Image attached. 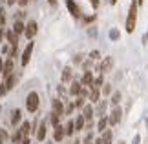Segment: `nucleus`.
<instances>
[{
    "mask_svg": "<svg viewBox=\"0 0 148 144\" xmlns=\"http://www.w3.org/2000/svg\"><path fill=\"white\" fill-rule=\"evenodd\" d=\"M137 0H134L130 4V9H128V16H126V31L128 33H134L135 29V24H137Z\"/></svg>",
    "mask_w": 148,
    "mask_h": 144,
    "instance_id": "1",
    "label": "nucleus"
},
{
    "mask_svg": "<svg viewBox=\"0 0 148 144\" xmlns=\"http://www.w3.org/2000/svg\"><path fill=\"white\" fill-rule=\"evenodd\" d=\"M38 93L37 91H31L29 95L26 97V108H27V111H31V113H35L37 109H38Z\"/></svg>",
    "mask_w": 148,
    "mask_h": 144,
    "instance_id": "2",
    "label": "nucleus"
},
{
    "mask_svg": "<svg viewBox=\"0 0 148 144\" xmlns=\"http://www.w3.org/2000/svg\"><path fill=\"white\" fill-rule=\"evenodd\" d=\"M37 31H38V26H37V22L35 20H31V22H27L26 24V31H24V35L27 38H33L37 35Z\"/></svg>",
    "mask_w": 148,
    "mask_h": 144,
    "instance_id": "3",
    "label": "nucleus"
},
{
    "mask_svg": "<svg viewBox=\"0 0 148 144\" xmlns=\"http://www.w3.org/2000/svg\"><path fill=\"white\" fill-rule=\"evenodd\" d=\"M112 68H113V59L112 57H104V60H102L101 66H99V71L101 73H108V71H112Z\"/></svg>",
    "mask_w": 148,
    "mask_h": 144,
    "instance_id": "4",
    "label": "nucleus"
},
{
    "mask_svg": "<svg viewBox=\"0 0 148 144\" xmlns=\"http://www.w3.org/2000/svg\"><path fill=\"white\" fill-rule=\"evenodd\" d=\"M121 115H123L121 108H115V109L110 113V117H108V124H110V126H115L119 120H121Z\"/></svg>",
    "mask_w": 148,
    "mask_h": 144,
    "instance_id": "5",
    "label": "nucleus"
},
{
    "mask_svg": "<svg viewBox=\"0 0 148 144\" xmlns=\"http://www.w3.org/2000/svg\"><path fill=\"white\" fill-rule=\"evenodd\" d=\"M66 8H68V11H70L75 18L81 16V9H79V5L75 4V0H66Z\"/></svg>",
    "mask_w": 148,
    "mask_h": 144,
    "instance_id": "6",
    "label": "nucleus"
},
{
    "mask_svg": "<svg viewBox=\"0 0 148 144\" xmlns=\"http://www.w3.org/2000/svg\"><path fill=\"white\" fill-rule=\"evenodd\" d=\"M31 53H33V42H29L26 46V49L22 51V66H27V62L31 59Z\"/></svg>",
    "mask_w": 148,
    "mask_h": 144,
    "instance_id": "7",
    "label": "nucleus"
},
{
    "mask_svg": "<svg viewBox=\"0 0 148 144\" xmlns=\"http://www.w3.org/2000/svg\"><path fill=\"white\" fill-rule=\"evenodd\" d=\"M5 38H8V42H9L11 48H16V46H18V35H16L13 29L5 31Z\"/></svg>",
    "mask_w": 148,
    "mask_h": 144,
    "instance_id": "8",
    "label": "nucleus"
},
{
    "mask_svg": "<svg viewBox=\"0 0 148 144\" xmlns=\"http://www.w3.org/2000/svg\"><path fill=\"white\" fill-rule=\"evenodd\" d=\"M93 80H95V78H93L92 71H84V75H82V80H81V84L92 89V86H93Z\"/></svg>",
    "mask_w": 148,
    "mask_h": 144,
    "instance_id": "9",
    "label": "nucleus"
},
{
    "mask_svg": "<svg viewBox=\"0 0 148 144\" xmlns=\"http://www.w3.org/2000/svg\"><path fill=\"white\" fill-rule=\"evenodd\" d=\"M66 137V133H64V126H55V130H53V141L55 142H60L62 139Z\"/></svg>",
    "mask_w": 148,
    "mask_h": 144,
    "instance_id": "10",
    "label": "nucleus"
},
{
    "mask_svg": "<svg viewBox=\"0 0 148 144\" xmlns=\"http://www.w3.org/2000/svg\"><path fill=\"white\" fill-rule=\"evenodd\" d=\"M51 108H53V113L64 115V104H62V100H59V99H53V102H51Z\"/></svg>",
    "mask_w": 148,
    "mask_h": 144,
    "instance_id": "11",
    "label": "nucleus"
},
{
    "mask_svg": "<svg viewBox=\"0 0 148 144\" xmlns=\"http://www.w3.org/2000/svg\"><path fill=\"white\" fill-rule=\"evenodd\" d=\"M2 75L5 78L9 77V75H13V59H9L8 62H4V70H2Z\"/></svg>",
    "mask_w": 148,
    "mask_h": 144,
    "instance_id": "12",
    "label": "nucleus"
},
{
    "mask_svg": "<svg viewBox=\"0 0 148 144\" xmlns=\"http://www.w3.org/2000/svg\"><path fill=\"white\" fill-rule=\"evenodd\" d=\"M82 117L86 119V122H92V119H93V108L90 106V104H86L82 108Z\"/></svg>",
    "mask_w": 148,
    "mask_h": 144,
    "instance_id": "13",
    "label": "nucleus"
},
{
    "mask_svg": "<svg viewBox=\"0 0 148 144\" xmlns=\"http://www.w3.org/2000/svg\"><path fill=\"white\" fill-rule=\"evenodd\" d=\"M81 89H82V84L77 82V80H73V82L70 84V93H71V95L79 97V95H81Z\"/></svg>",
    "mask_w": 148,
    "mask_h": 144,
    "instance_id": "14",
    "label": "nucleus"
},
{
    "mask_svg": "<svg viewBox=\"0 0 148 144\" xmlns=\"http://www.w3.org/2000/svg\"><path fill=\"white\" fill-rule=\"evenodd\" d=\"M90 102H99V99H101V89L99 88H92L90 89Z\"/></svg>",
    "mask_w": 148,
    "mask_h": 144,
    "instance_id": "15",
    "label": "nucleus"
},
{
    "mask_svg": "<svg viewBox=\"0 0 148 144\" xmlns=\"http://www.w3.org/2000/svg\"><path fill=\"white\" fill-rule=\"evenodd\" d=\"M101 141H102V144H112V141H113V133H112V130H104V131H102Z\"/></svg>",
    "mask_w": 148,
    "mask_h": 144,
    "instance_id": "16",
    "label": "nucleus"
},
{
    "mask_svg": "<svg viewBox=\"0 0 148 144\" xmlns=\"http://www.w3.org/2000/svg\"><path fill=\"white\" fill-rule=\"evenodd\" d=\"M44 139H46V122H40L37 130V141H44Z\"/></svg>",
    "mask_w": 148,
    "mask_h": 144,
    "instance_id": "17",
    "label": "nucleus"
},
{
    "mask_svg": "<svg viewBox=\"0 0 148 144\" xmlns=\"http://www.w3.org/2000/svg\"><path fill=\"white\" fill-rule=\"evenodd\" d=\"M64 133H66L68 137L75 133V120H68V124L64 126Z\"/></svg>",
    "mask_w": 148,
    "mask_h": 144,
    "instance_id": "18",
    "label": "nucleus"
},
{
    "mask_svg": "<svg viewBox=\"0 0 148 144\" xmlns=\"http://www.w3.org/2000/svg\"><path fill=\"white\" fill-rule=\"evenodd\" d=\"M84 126H86V119H84L82 115H79V117L75 119V131H81Z\"/></svg>",
    "mask_w": 148,
    "mask_h": 144,
    "instance_id": "19",
    "label": "nucleus"
},
{
    "mask_svg": "<svg viewBox=\"0 0 148 144\" xmlns=\"http://www.w3.org/2000/svg\"><path fill=\"white\" fill-rule=\"evenodd\" d=\"M18 131H20V133L24 135V137H27V135L31 133V124H29V122H22V124H20V128H18Z\"/></svg>",
    "mask_w": 148,
    "mask_h": 144,
    "instance_id": "20",
    "label": "nucleus"
},
{
    "mask_svg": "<svg viewBox=\"0 0 148 144\" xmlns=\"http://www.w3.org/2000/svg\"><path fill=\"white\" fill-rule=\"evenodd\" d=\"M13 31L16 33V35H20V33H24V31H26V26L22 24L20 20H16V22H15V26H13Z\"/></svg>",
    "mask_w": 148,
    "mask_h": 144,
    "instance_id": "21",
    "label": "nucleus"
},
{
    "mask_svg": "<svg viewBox=\"0 0 148 144\" xmlns=\"http://www.w3.org/2000/svg\"><path fill=\"white\" fill-rule=\"evenodd\" d=\"M106 126H108V117H101L97 122V131H104Z\"/></svg>",
    "mask_w": 148,
    "mask_h": 144,
    "instance_id": "22",
    "label": "nucleus"
},
{
    "mask_svg": "<svg viewBox=\"0 0 148 144\" xmlns=\"http://www.w3.org/2000/svg\"><path fill=\"white\" fill-rule=\"evenodd\" d=\"M15 82H16V77H15V75H9V77L5 78V82H4V84H5V88H8V91L15 86Z\"/></svg>",
    "mask_w": 148,
    "mask_h": 144,
    "instance_id": "23",
    "label": "nucleus"
},
{
    "mask_svg": "<svg viewBox=\"0 0 148 144\" xmlns=\"http://www.w3.org/2000/svg\"><path fill=\"white\" fill-rule=\"evenodd\" d=\"M24 139H26V137H24V135H22V133H20V131H18V130H16V131H15V133H13V137H11V141H13L15 144H20V142H22V141H24Z\"/></svg>",
    "mask_w": 148,
    "mask_h": 144,
    "instance_id": "24",
    "label": "nucleus"
},
{
    "mask_svg": "<svg viewBox=\"0 0 148 144\" xmlns=\"http://www.w3.org/2000/svg\"><path fill=\"white\" fill-rule=\"evenodd\" d=\"M60 117H62V115H59V113H53V111H51V117H49V122H51V124H53V128H55V126H59V122H60Z\"/></svg>",
    "mask_w": 148,
    "mask_h": 144,
    "instance_id": "25",
    "label": "nucleus"
},
{
    "mask_svg": "<svg viewBox=\"0 0 148 144\" xmlns=\"http://www.w3.org/2000/svg\"><path fill=\"white\" fill-rule=\"evenodd\" d=\"M20 119H22L20 109H15V111H13V117H11V124H18V122H20Z\"/></svg>",
    "mask_w": 148,
    "mask_h": 144,
    "instance_id": "26",
    "label": "nucleus"
},
{
    "mask_svg": "<svg viewBox=\"0 0 148 144\" xmlns=\"http://www.w3.org/2000/svg\"><path fill=\"white\" fill-rule=\"evenodd\" d=\"M70 80H71V70L64 68V71H62V82H70Z\"/></svg>",
    "mask_w": 148,
    "mask_h": 144,
    "instance_id": "27",
    "label": "nucleus"
},
{
    "mask_svg": "<svg viewBox=\"0 0 148 144\" xmlns=\"http://www.w3.org/2000/svg\"><path fill=\"white\" fill-rule=\"evenodd\" d=\"M104 111H106V102H104V100H99V108H97V115H99V117H104Z\"/></svg>",
    "mask_w": 148,
    "mask_h": 144,
    "instance_id": "28",
    "label": "nucleus"
},
{
    "mask_svg": "<svg viewBox=\"0 0 148 144\" xmlns=\"http://www.w3.org/2000/svg\"><path fill=\"white\" fill-rule=\"evenodd\" d=\"M73 104H75V108H84L86 106V99H84V97H77Z\"/></svg>",
    "mask_w": 148,
    "mask_h": 144,
    "instance_id": "29",
    "label": "nucleus"
},
{
    "mask_svg": "<svg viewBox=\"0 0 148 144\" xmlns=\"http://www.w3.org/2000/svg\"><path fill=\"white\" fill-rule=\"evenodd\" d=\"M119 102H121V93H119V91H115V93L112 95V104H113V106H117Z\"/></svg>",
    "mask_w": 148,
    "mask_h": 144,
    "instance_id": "30",
    "label": "nucleus"
},
{
    "mask_svg": "<svg viewBox=\"0 0 148 144\" xmlns=\"http://www.w3.org/2000/svg\"><path fill=\"white\" fill-rule=\"evenodd\" d=\"M101 86H104V78H102V77H97V78L93 80V86H92V88H99V89H101Z\"/></svg>",
    "mask_w": 148,
    "mask_h": 144,
    "instance_id": "31",
    "label": "nucleus"
},
{
    "mask_svg": "<svg viewBox=\"0 0 148 144\" xmlns=\"http://www.w3.org/2000/svg\"><path fill=\"white\" fill-rule=\"evenodd\" d=\"M102 93H104V95H110L112 93V84H104V86H102Z\"/></svg>",
    "mask_w": 148,
    "mask_h": 144,
    "instance_id": "32",
    "label": "nucleus"
},
{
    "mask_svg": "<svg viewBox=\"0 0 148 144\" xmlns=\"http://www.w3.org/2000/svg\"><path fill=\"white\" fill-rule=\"evenodd\" d=\"M73 109H75V104H68V106H64V115H70Z\"/></svg>",
    "mask_w": 148,
    "mask_h": 144,
    "instance_id": "33",
    "label": "nucleus"
},
{
    "mask_svg": "<svg viewBox=\"0 0 148 144\" xmlns=\"http://www.w3.org/2000/svg\"><path fill=\"white\" fill-rule=\"evenodd\" d=\"M90 59H92V60H99L101 53H99V51H92V53H90Z\"/></svg>",
    "mask_w": 148,
    "mask_h": 144,
    "instance_id": "34",
    "label": "nucleus"
},
{
    "mask_svg": "<svg viewBox=\"0 0 148 144\" xmlns=\"http://www.w3.org/2000/svg\"><path fill=\"white\" fill-rule=\"evenodd\" d=\"M4 24H5V11L0 9V26H4Z\"/></svg>",
    "mask_w": 148,
    "mask_h": 144,
    "instance_id": "35",
    "label": "nucleus"
},
{
    "mask_svg": "<svg viewBox=\"0 0 148 144\" xmlns=\"http://www.w3.org/2000/svg\"><path fill=\"white\" fill-rule=\"evenodd\" d=\"M0 139H2V141H8L9 139V135L5 133V130H2V128H0Z\"/></svg>",
    "mask_w": 148,
    "mask_h": 144,
    "instance_id": "36",
    "label": "nucleus"
},
{
    "mask_svg": "<svg viewBox=\"0 0 148 144\" xmlns=\"http://www.w3.org/2000/svg\"><path fill=\"white\" fill-rule=\"evenodd\" d=\"M8 93V88H5V84H0V97Z\"/></svg>",
    "mask_w": 148,
    "mask_h": 144,
    "instance_id": "37",
    "label": "nucleus"
},
{
    "mask_svg": "<svg viewBox=\"0 0 148 144\" xmlns=\"http://www.w3.org/2000/svg\"><path fill=\"white\" fill-rule=\"evenodd\" d=\"M110 38H113V40H115V38H119V33H117L115 29H113V31H110Z\"/></svg>",
    "mask_w": 148,
    "mask_h": 144,
    "instance_id": "38",
    "label": "nucleus"
},
{
    "mask_svg": "<svg viewBox=\"0 0 148 144\" xmlns=\"http://www.w3.org/2000/svg\"><path fill=\"white\" fill-rule=\"evenodd\" d=\"M92 139H93V135H92V133H88V135H86V139H84V142L90 144V142H92Z\"/></svg>",
    "mask_w": 148,
    "mask_h": 144,
    "instance_id": "39",
    "label": "nucleus"
},
{
    "mask_svg": "<svg viewBox=\"0 0 148 144\" xmlns=\"http://www.w3.org/2000/svg\"><path fill=\"white\" fill-rule=\"evenodd\" d=\"M90 2H92V5H93V8H95V9H97V8H99V0H90Z\"/></svg>",
    "mask_w": 148,
    "mask_h": 144,
    "instance_id": "40",
    "label": "nucleus"
},
{
    "mask_svg": "<svg viewBox=\"0 0 148 144\" xmlns=\"http://www.w3.org/2000/svg\"><path fill=\"white\" fill-rule=\"evenodd\" d=\"M27 2H29V0H18V4L22 5V8H24V5H27Z\"/></svg>",
    "mask_w": 148,
    "mask_h": 144,
    "instance_id": "41",
    "label": "nucleus"
},
{
    "mask_svg": "<svg viewBox=\"0 0 148 144\" xmlns=\"http://www.w3.org/2000/svg\"><path fill=\"white\" fill-rule=\"evenodd\" d=\"M2 70H4V60H2V57H0V73H2Z\"/></svg>",
    "mask_w": 148,
    "mask_h": 144,
    "instance_id": "42",
    "label": "nucleus"
},
{
    "mask_svg": "<svg viewBox=\"0 0 148 144\" xmlns=\"http://www.w3.org/2000/svg\"><path fill=\"white\" fill-rule=\"evenodd\" d=\"M20 144H31V141H29V139H27V137H26V139H24V141H22Z\"/></svg>",
    "mask_w": 148,
    "mask_h": 144,
    "instance_id": "43",
    "label": "nucleus"
},
{
    "mask_svg": "<svg viewBox=\"0 0 148 144\" xmlns=\"http://www.w3.org/2000/svg\"><path fill=\"white\" fill-rule=\"evenodd\" d=\"M49 2V5H57V2H59V0H48Z\"/></svg>",
    "mask_w": 148,
    "mask_h": 144,
    "instance_id": "44",
    "label": "nucleus"
},
{
    "mask_svg": "<svg viewBox=\"0 0 148 144\" xmlns=\"http://www.w3.org/2000/svg\"><path fill=\"white\" fill-rule=\"evenodd\" d=\"M15 2H18V0H8V4H9V5H13Z\"/></svg>",
    "mask_w": 148,
    "mask_h": 144,
    "instance_id": "45",
    "label": "nucleus"
},
{
    "mask_svg": "<svg viewBox=\"0 0 148 144\" xmlns=\"http://www.w3.org/2000/svg\"><path fill=\"white\" fill-rule=\"evenodd\" d=\"M2 38H4V31H0V44H2Z\"/></svg>",
    "mask_w": 148,
    "mask_h": 144,
    "instance_id": "46",
    "label": "nucleus"
},
{
    "mask_svg": "<svg viewBox=\"0 0 148 144\" xmlns=\"http://www.w3.org/2000/svg\"><path fill=\"white\" fill-rule=\"evenodd\" d=\"M110 2H112V4H117V0H110Z\"/></svg>",
    "mask_w": 148,
    "mask_h": 144,
    "instance_id": "47",
    "label": "nucleus"
},
{
    "mask_svg": "<svg viewBox=\"0 0 148 144\" xmlns=\"http://www.w3.org/2000/svg\"><path fill=\"white\" fill-rule=\"evenodd\" d=\"M4 2H8V0H0V4H4Z\"/></svg>",
    "mask_w": 148,
    "mask_h": 144,
    "instance_id": "48",
    "label": "nucleus"
},
{
    "mask_svg": "<svg viewBox=\"0 0 148 144\" xmlns=\"http://www.w3.org/2000/svg\"><path fill=\"white\" fill-rule=\"evenodd\" d=\"M2 142H4V141H2V139H0V144H2Z\"/></svg>",
    "mask_w": 148,
    "mask_h": 144,
    "instance_id": "49",
    "label": "nucleus"
},
{
    "mask_svg": "<svg viewBox=\"0 0 148 144\" xmlns=\"http://www.w3.org/2000/svg\"><path fill=\"white\" fill-rule=\"evenodd\" d=\"M121 144H123V142H121Z\"/></svg>",
    "mask_w": 148,
    "mask_h": 144,
    "instance_id": "50",
    "label": "nucleus"
}]
</instances>
